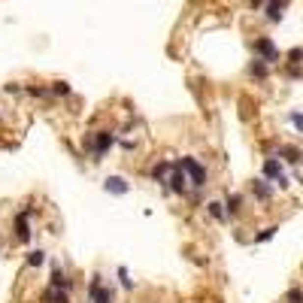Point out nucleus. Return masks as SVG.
<instances>
[{
    "instance_id": "f257e3e1",
    "label": "nucleus",
    "mask_w": 303,
    "mask_h": 303,
    "mask_svg": "<svg viewBox=\"0 0 303 303\" xmlns=\"http://www.w3.org/2000/svg\"><path fill=\"white\" fill-rule=\"evenodd\" d=\"M179 167H182V170L191 176V182L197 185V188H203V185H206V170H203L197 161H194V158H182V161H179Z\"/></svg>"
},
{
    "instance_id": "f03ea898",
    "label": "nucleus",
    "mask_w": 303,
    "mask_h": 303,
    "mask_svg": "<svg viewBox=\"0 0 303 303\" xmlns=\"http://www.w3.org/2000/svg\"><path fill=\"white\" fill-rule=\"evenodd\" d=\"M255 52L261 55V61H267V64H273V61H279V49L267 40V37H258L255 40Z\"/></svg>"
},
{
    "instance_id": "7ed1b4c3",
    "label": "nucleus",
    "mask_w": 303,
    "mask_h": 303,
    "mask_svg": "<svg viewBox=\"0 0 303 303\" xmlns=\"http://www.w3.org/2000/svg\"><path fill=\"white\" fill-rule=\"evenodd\" d=\"M264 176H267V179H276L279 185H288V179H285V173H282V164L276 161V158L264 161Z\"/></svg>"
},
{
    "instance_id": "20e7f679",
    "label": "nucleus",
    "mask_w": 303,
    "mask_h": 303,
    "mask_svg": "<svg viewBox=\"0 0 303 303\" xmlns=\"http://www.w3.org/2000/svg\"><path fill=\"white\" fill-rule=\"evenodd\" d=\"M167 188H173L176 194H182V191H185V176H182V167H179V164H176V167H173V173L167 176Z\"/></svg>"
},
{
    "instance_id": "39448f33",
    "label": "nucleus",
    "mask_w": 303,
    "mask_h": 303,
    "mask_svg": "<svg viewBox=\"0 0 303 303\" xmlns=\"http://www.w3.org/2000/svg\"><path fill=\"white\" fill-rule=\"evenodd\" d=\"M103 188H106V191H110V194H124V191H128L131 185H128V182H124V179H121V176H110V179H106V182H103Z\"/></svg>"
},
{
    "instance_id": "423d86ee",
    "label": "nucleus",
    "mask_w": 303,
    "mask_h": 303,
    "mask_svg": "<svg viewBox=\"0 0 303 303\" xmlns=\"http://www.w3.org/2000/svg\"><path fill=\"white\" fill-rule=\"evenodd\" d=\"M91 303H112V294L100 282H91Z\"/></svg>"
},
{
    "instance_id": "0eeeda50",
    "label": "nucleus",
    "mask_w": 303,
    "mask_h": 303,
    "mask_svg": "<svg viewBox=\"0 0 303 303\" xmlns=\"http://www.w3.org/2000/svg\"><path fill=\"white\" fill-rule=\"evenodd\" d=\"M110 146H112V134H97V139H94V155H103Z\"/></svg>"
},
{
    "instance_id": "6e6552de",
    "label": "nucleus",
    "mask_w": 303,
    "mask_h": 303,
    "mask_svg": "<svg viewBox=\"0 0 303 303\" xmlns=\"http://www.w3.org/2000/svg\"><path fill=\"white\" fill-rule=\"evenodd\" d=\"M43 300H46V303H70L64 288H52V291H46V297H43Z\"/></svg>"
},
{
    "instance_id": "1a4fd4ad",
    "label": "nucleus",
    "mask_w": 303,
    "mask_h": 303,
    "mask_svg": "<svg viewBox=\"0 0 303 303\" xmlns=\"http://www.w3.org/2000/svg\"><path fill=\"white\" fill-rule=\"evenodd\" d=\"M252 191L258 194V197H261V200H270V194H273V188H270V185H267L264 179H258V182L252 185Z\"/></svg>"
},
{
    "instance_id": "9d476101",
    "label": "nucleus",
    "mask_w": 303,
    "mask_h": 303,
    "mask_svg": "<svg viewBox=\"0 0 303 303\" xmlns=\"http://www.w3.org/2000/svg\"><path fill=\"white\" fill-rule=\"evenodd\" d=\"M248 73H252V76H258V79H264V76H267V61H261V58H258L252 67H248Z\"/></svg>"
},
{
    "instance_id": "9b49d317",
    "label": "nucleus",
    "mask_w": 303,
    "mask_h": 303,
    "mask_svg": "<svg viewBox=\"0 0 303 303\" xmlns=\"http://www.w3.org/2000/svg\"><path fill=\"white\" fill-rule=\"evenodd\" d=\"M209 216H212V219H221V221H224V216H227V212H224V203L212 200V203H209Z\"/></svg>"
},
{
    "instance_id": "f8f14e48",
    "label": "nucleus",
    "mask_w": 303,
    "mask_h": 303,
    "mask_svg": "<svg viewBox=\"0 0 303 303\" xmlns=\"http://www.w3.org/2000/svg\"><path fill=\"white\" fill-rule=\"evenodd\" d=\"M15 230H19V240H28V237H30V230H28V224H25V212L15 219Z\"/></svg>"
},
{
    "instance_id": "ddd939ff",
    "label": "nucleus",
    "mask_w": 303,
    "mask_h": 303,
    "mask_svg": "<svg viewBox=\"0 0 303 303\" xmlns=\"http://www.w3.org/2000/svg\"><path fill=\"white\" fill-rule=\"evenodd\" d=\"M52 288H64V291H67V288H70V279L61 276V273H55V276H52Z\"/></svg>"
},
{
    "instance_id": "4468645a",
    "label": "nucleus",
    "mask_w": 303,
    "mask_h": 303,
    "mask_svg": "<svg viewBox=\"0 0 303 303\" xmlns=\"http://www.w3.org/2000/svg\"><path fill=\"white\" fill-rule=\"evenodd\" d=\"M170 170H173V164H158V167H155V176H158V179H164Z\"/></svg>"
},
{
    "instance_id": "2eb2a0df",
    "label": "nucleus",
    "mask_w": 303,
    "mask_h": 303,
    "mask_svg": "<svg viewBox=\"0 0 303 303\" xmlns=\"http://www.w3.org/2000/svg\"><path fill=\"white\" fill-rule=\"evenodd\" d=\"M288 303H303V291L300 288H294V291H288V297H285Z\"/></svg>"
},
{
    "instance_id": "dca6fc26",
    "label": "nucleus",
    "mask_w": 303,
    "mask_h": 303,
    "mask_svg": "<svg viewBox=\"0 0 303 303\" xmlns=\"http://www.w3.org/2000/svg\"><path fill=\"white\" fill-rule=\"evenodd\" d=\"M28 264H30V267H40V264H43V252H30Z\"/></svg>"
},
{
    "instance_id": "f3484780",
    "label": "nucleus",
    "mask_w": 303,
    "mask_h": 303,
    "mask_svg": "<svg viewBox=\"0 0 303 303\" xmlns=\"http://www.w3.org/2000/svg\"><path fill=\"white\" fill-rule=\"evenodd\" d=\"M240 203H243V200H240V197H237V194H234V197H230V200H227V212H237V209H240Z\"/></svg>"
},
{
    "instance_id": "a211bd4d",
    "label": "nucleus",
    "mask_w": 303,
    "mask_h": 303,
    "mask_svg": "<svg viewBox=\"0 0 303 303\" xmlns=\"http://www.w3.org/2000/svg\"><path fill=\"white\" fill-rule=\"evenodd\" d=\"M276 234V227H267V230H261V234H258V243H264V240H270Z\"/></svg>"
},
{
    "instance_id": "6ab92c4d",
    "label": "nucleus",
    "mask_w": 303,
    "mask_h": 303,
    "mask_svg": "<svg viewBox=\"0 0 303 303\" xmlns=\"http://www.w3.org/2000/svg\"><path fill=\"white\" fill-rule=\"evenodd\" d=\"M288 58H291L294 64H297V61H303V49H291V52H288Z\"/></svg>"
},
{
    "instance_id": "aec40b11",
    "label": "nucleus",
    "mask_w": 303,
    "mask_h": 303,
    "mask_svg": "<svg viewBox=\"0 0 303 303\" xmlns=\"http://www.w3.org/2000/svg\"><path fill=\"white\" fill-rule=\"evenodd\" d=\"M291 121H294V128H300V131H303V115H300V112H294V115H291Z\"/></svg>"
},
{
    "instance_id": "412c9836",
    "label": "nucleus",
    "mask_w": 303,
    "mask_h": 303,
    "mask_svg": "<svg viewBox=\"0 0 303 303\" xmlns=\"http://www.w3.org/2000/svg\"><path fill=\"white\" fill-rule=\"evenodd\" d=\"M118 279H121L124 288H131V279H128V273H124V270H118Z\"/></svg>"
},
{
    "instance_id": "4be33fe9",
    "label": "nucleus",
    "mask_w": 303,
    "mask_h": 303,
    "mask_svg": "<svg viewBox=\"0 0 303 303\" xmlns=\"http://www.w3.org/2000/svg\"><path fill=\"white\" fill-rule=\"evenodd\" d=\"M55 91H58V94H70V88H67L64 82H58V85H55Z\"/></svg>"
}]
</instances>
